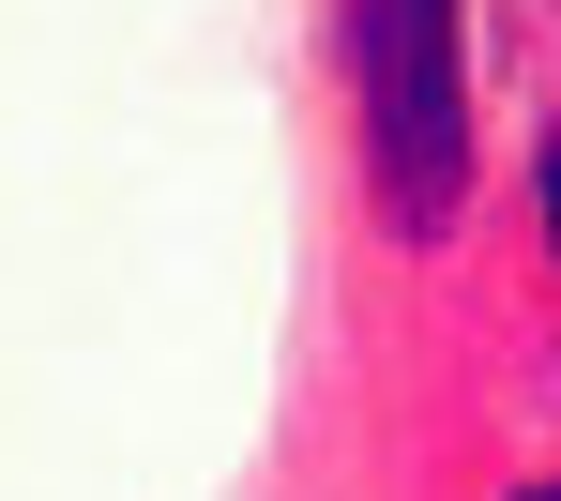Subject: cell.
<instances>
[{"mask_svg": "<svg viewBox=\"0 0 561 501\" xmlns=\"http://www.w3.org/2000/svg\"><path fill=\"white\" fill-rule=\"evenodd\" d=\"M531 501H561V487H531Z\"/></svg>", "mask_w": 561, "mask_h": 501, "instance_id": "3", "label": "cell"}, {"mask_svg": "<svg viewBox=\"0 0 561 501\" xmlns=\"http://www.w3.org/2000/svg\"><path fill=\"white\" fill-rule=\"evenodd\" d=\"M547 243H561V137H547Z\"/></svg>", "mask_w": 561, "mask_h": 501, "instance_id": "2", "label": "cell"}, {"mask_svg": "<svg viewBox=\"0 0 561 501\" xmlns=\"http://www.w3.org/2000/svg\"><path fill=\"white\" fill-rule=\"evenodd\" d=\"M365 168L410 243H440L470 198V77H456V0H365Z\"/></svg>", "mask_w": 561, "mask_h": 501, "instance_id": "1", "label": "cell"}]
</instances>
